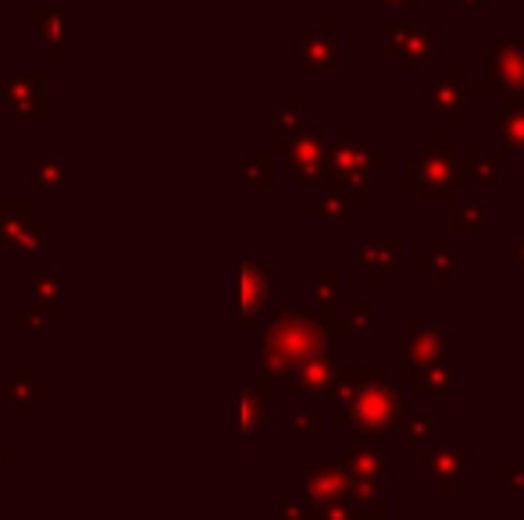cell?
<instances>
[{
    "label": "cell",
    "instance_id": "obj_1",
    "mask_svg": "<svg viewBox=\"0 0 524 520\" xmlns=\"http://www.w3.org/2000/svg\"><path fill=\"white\" fill-rule=\"evenodd\" d=\"M396 417V396L393 392L378 389V385H368L353 396V421L368 431H378L382 435L389 428V421Z\"/></svg>",
    "mask_w": 524,
    "mask_h": 520
},
{
    "label": "cell",
    "instance_id": "obj_3",
    "mask_svg": "<svg viewBox=\"0 0 524 520\" xmlns=\"http://www.w3.org/2000/svg\"><path fill=\"white\" fill-rule=\"evenodd\" d=\"M450 100H460V104H467V82L457 79V75H443L439 79V90L432 93V104L439 107L443 114H450L453 118V104Z\"/></svg>",
    "mask_w": 524,
    "mask_h": 520
},
{
    "label": "cell",
    "instance_id": "obj_4",
    "mask_svg": "<svg viewBox=\"0 0 524 520\" xmlns=\"http://www.w3.org/2000/svg\"><path fill=\"white\" fill-rule=\"evenodd\" d=\"M503 136L514 150H524V107H507L503 118Z\"/></svg>",
    "mask_w": 524,
    "mask_h": 520
},
{
    "label": "cell",
    "instance_id": "obj_2",
    "mask_svg": "<svg viewBox=\"0 0 524 520\" xmlns=\"http://www.w3.org/2000/svg\"><path fill=\"white\" fill-rule=\"evenodd\" d=\"M489 82L496 86H524V47L521 43H507V47H496V54L489 57Z\"/></svg>",
    "mask_w": 524,
    "mask_h": 520
},
{
    "label": "cell",
    "instance_id": "obj_5",
    "mask_svg": "<svg viewBox=\"0 0 524 520\" xmlns=\"http://www.w3.org/2000/svg\"><path fill=\"white\" fill-rule=\"evenodd\" d=\"M261 296H264V278H261V271L250 264V268H243V307L246 310L257 307Z\"/></svg>",
    "mask_w": 524,
    "mask_h": 520
}]
</instances>
